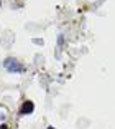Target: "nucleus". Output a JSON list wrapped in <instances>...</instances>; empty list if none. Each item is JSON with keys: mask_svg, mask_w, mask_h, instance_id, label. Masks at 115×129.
Returning <instances> with one entry per match:
<instances>
[{"mask_svg": "<svg viewBox=\"0 0 115 129\" xmlns=\"http://www.w3.org/2000/svg\"><path fill=\"white\" fill-rule=\"evenodd\" d=\"M48 129H53V127H48Z\"/></svg>", "mask_w": 115, "mask_h": 129, "instance_id": "nucleus-3", "label": "nucleus"}, {"mask_svg": "<svg viewBox=\"0 0 115 129\" xmlns=\"http://www.w3.org/2000/svg\"><path fill=\"white\" fill-rule=\"evenodd\" d=\"M33 103L31 101H25V104H23V108L20 109V114H30L31 111H33Z\"/></svg>", "mask_w": 115, "mask_h": 129, "instance_id": "nucleus-2", "label": "nucleus"}, {"mask_svg": "<svg viewBox=\"0 0 115 129\" xmlns=\"http://www.w3.org/2000/svg\"><path fill=\"white\" fill-rule=\"evenodd\" d=\"M4 66H5V70L10 71V73H22L23 71V66L15 58H7V60L4 61Z\"/></svg>", "mask_w": 115, "mask_h": 129, "instance_id": "nucleus-1", "label": "nucleus"}]
</instances>
